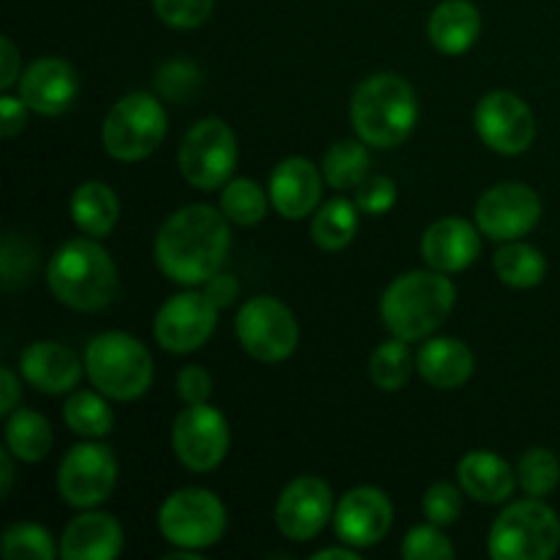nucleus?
<instances>
[{
	"mask_svg": "<svg viewBox=\"0 0 560 560\" xmlns=\"http://www.w3.org/2000/svg\"><path fill=\"white\" fill-rule=\"evenodd\" d=\"M230 219L206 202L175 211L153 244L159 271L173 282L195 288L222 271L230 252Z\"/></svg>",
	"mask_w": 560,
	"mask_h": 560,
	"instance_id": "f257e3e1",
	"label": "nucleus"
},
{
	"mask_svg": "<svg viewBox=\"0 0 560 560\" xmlns=\"http://www.w3.org/2000/svg\"><path fill=\"white\" fill-rule=\"evenodd\" d=\"M457 290L443 271H408L394 279L381 299L383 326L392 337L419 342L432 337L454 310Z\"/></svg>",
	"mask_w": 560,
	"mask_h": 560,
	"instance_id": "f03ea898",
	"label": "nucleus"
},
{
	"mask_svg": "<svg viewBox=\"0 0 560 560\" xmlns=\"http://www.w3.org/2000/svg\"><path fill=\"white\" fill-rule=\"evenodd\" d=\"M55 299L77 312H98L118 293V268L98 238H71L47 262Z\"/></svg>",
	"mask_w": 560,
	"mask_h": 560,
	"instance_id": "7ed1b4c3",
	"label": "nucleus"
},
{
	"mask_svg": "<svg viewBox=\"0 0 560 560\" xmlns=\"http://www.w3.org/2000/svg\"><path fill=\"white\" fill-rule=\"evenodd\" d=\"M350 120L361 142L372 148H397L413 135L419 124L416 91L392 71L372 74L355 88Z\"/></svg>",
	"mask_w": 560,
	"mask_h": 560,
	"instance_id": "20e7f679",
	"label": "nucleus"
},
{
	"mask_svg": "<svg viewBox=\"0 0 560 560\" xmlns=\"http://www.w3.org/2000/svg\"><path fill=\"white\" fill-rule=\"evenodd\" d=\"M85 372L96 392L115 402L142 397L153 383V359L145 345L124 331H104L85 348Z\"/></svg>",
	"mask_w": 560,
	"mask_h": 560,
	"instance_id": "39448f33",
	"label": "nucleus"
},
{
	"mask_svg": "<svg viewBox=\"0 0 560 560\" xmlns=\"http://www.w3.org/2000/svg\"><path fill=\"white\" fill-rule=\"evenodd\" d=\"M495 560H550L560 550V517L541 498L512 503L490 528Z\"/></svg>",
	"mask_w": 560,
	"mask_h": 560,
	"instance_id": "423d86ee",
	"label": "nucleus"
},
{
	"mask_svg": "<svg viewBox=\"0 0 560 560\" xmlns=\"http://www.w3.org/2000/svg\"><path fill=\"white\" fill-rule=\"evenodd\" d=\"M167 135V113L162 102L145 91L126 93L113 104L102 124V145L118 162H142L162 145Z\"/></svg>",
	"mask_w": 560,
	"mask_h": 560,
	"instance_id": "0eeeda50",
	"label": "nucleus"
},
{
	"mask_svg": "<svg viewBox=\"0 0 560 560\" xmlns=\"http://www.w3.org/2000/svg\"><path fill=\"white\" fill-rule=\"evenodd\" d=\"M224 528H228L224 503L202 487L173 492L159 509V530L170 545L180 550H208L222 539Z\"/></svg>",
	"mask_w": 560,
	"mask_h": 560,
	"instance_id": "6e6552de",
	"label": "nucleus"
},
{
	"mask_svg": "<svg viewBox=\"0 0 560 560\" xmlns=\"http://www.w3.org/2000/svg\"><path fill=\"white\" fill-rule=\"evenodd\" d=\"M238 164V140L224 120L206 118L191 126L178 148V167L195 189L224 186Z\"/></svg>",
	"mask_w": 560,
	"mask_h": 560,
	"instance_id": "1a4fd4ad",
	"label": "nucleus"
},
{
	"mask_svg": "<svg viewBox=\"0 0 560 560\" xmlns=\"http://www.w3.org/2000/svg\"><path fill=\"white\" fill-rule=\"evenodd\" d=\"M235 337L252 359L279 364L299 348V323L279 299L255 295L235 315Z\"/></svg>",
	"mask_w": 560,
	"mask_h": 560,
	"instance_id": "9d476101",
	"label": "nucleus"
},
{
	"mask_svg": "<svg viewBox=\"0 0 560 560\" xmlns=\"http://www.w3.org/2000/svg\"><path fill=\"white\" fill-rule=\"evenodd\" d=\"M118 481V463L104 443L88 438L66 452L58 468V492L69 506L93 509L107 501Z\"/></svg>",
	"mask_w": 560,
	"mask_h": 560,
	"instance_id": "9b49d317",
	"label": "nucleus"
},
{
	"mask_svg": "<svg viewBox=\"0 0 560 560\" xmlns=\"http://www.w3.org/2000/svg\"><path fill=\"white\" fill-rule=\"evenodd\" d=\"M173 452L180 465L195 474L219 468L228 457L230 427L213 405H186L173 421Z\"/></svg>",
	"mask_w": 560,
	"mask_h": 560,
	"instance_id": "f8f14e48",
	"label": "nucleus"
},
{
	"mask_svg": "<svg viewBox=\"0 0 560 560\" xmlns=\"http://www.w3.org/2000/svg\"><path fill=\"white\" fill-rule=\"evenodd\" d=\"M476 135L490 151L503 156L525 153L536 140V118L528 104L509 91H492L476 104Z\"/></svg>",
	"mask_w": 560,
	"mask_h": 560,
	"instance_id": "ddd939ff",
	"label": "nucleus"
},
{
	"mask_svg": "<svg viewBox=\"0 0 560 560\" xmlns=\"http://www.w3.org/2000/svg\"><path fill=\"white\" fill-rule=\"evenodd\" d=\"M217 315L219 306L206 293L186 290V293L173 295L159 310L153 320V337L167 353H195L217 331Z\"/></svg>",
	"mask_w": 560,
	"mask_h": 560,
	"instance_id": "4468645a",
	"label": "nucleus"
},
{
	"mask_svg": "<svg viewBox=\"0 0 560 560\" xmlns=\"http://www.w3.org/2000/svg\"><path fill=\"white\" fill-rule=\"evenodd\" d=\"M476 228L492 241H520L539 224L541 200L525 184H498L476 202Z\"/></svg>",
	"mask_w": 560,
	"mask_h": 560,
	"instance_id": "2eb2a0df",
	"label": "nucleus"
},
{
	"mask_svg": "<svg viewBox=\"0 0 560 560\" xmlns=\"http://www.w3.org/2000/svg\"><path fill=\"white\" fill-rule=\"evenodd\" d=\"M334 517V495L320 476H299L279 492L273 520L284 539L312 541Z\"/></svg>",
	"mask_w": 560,
	"mask_h": 560,
	"instance_id": "dca6fc26",
	"label": "nucleus"
},
{
	"mask_svg": "<svg viewBox=\"0 0 560 560\" xmlns=\"http://www.w3.org/2000/svg\"><path fill=\"white\" fill-rule=\"evenodd\" d=\"M394 523V506L377 487H355L345 492L334 512V534L342 545L366 550L386 539Z\"/></svg>",
	"mask_w": 560,
	"mask_h": 560,
	"instance_id": "f3484780",
	"label": "nucleus"
},
{
	"mask_svg": "<svg viewBox=\"0 0 560 560\" xmlns=\"http://www.w3.org/2000/svg\"><path fill=\"white\" fill-rule=\"evenodd\" d=\"M77 96H80V74L66 60L38 58L22 71L20 98L31 107V113L55 118L69 113Z\"/></svg>",
	"mask_w": 560,
	"mask_h": 560,
	"instance_id": "a211bd4d",
	"label": "nucleus"
},
{
	"mask_svg": "<svg viewBox=\"0 0 560 560\" xmlns=\"http://www.w3.org/2000/svg\"><path fill=\"white\" fill-rule=\"evenodd\" d=\"M323 170H317L310 159L290 156L273 167L268 180V197L279 217L306 219L320 208L323 197Z\"/></svg>",
	"mask_w": 560,
	"mask_h": 560,
	"instance_id": "6ab92c4d",
	"label": "nucleus"
},
{
	"mask_svg": "<svg viewBox=\"0 0 560 560\" xmlns=\"http://www.w3.org/2000/svg\"><path fill=\"white\" fill-rule=\"evenodd\" d=\"M481 230L465 219L446 217L430 224L421 238V255L427 266L443 273H459L474 266L481 252Z\"/></svg>",
	"mask_w": 560,
	"mask_h": 560,
	"instance_id": "aec40b11",
	"label": "nucleus"
},
{
	"mask_svg": "<svg viewBox=\"0 0 560 560\" xmlns=\"http://www.w3.org/2000/svg\"><path fill=\"white\" fill-rule=\"evenodd\" d=\"M85 361L60 342H31L20 355V372L36 392L66 394L80 383Z\"/></svg>",
	"mask_w": 560,
	"mask_h": 560,
	"instance_id": "412c9836",
	"label": "nucleus"
},
{
	"mask_svg": "<svg viewBox=\"0 0 560 560\" xmlns=\"http://www.w3.org/2000/svg\"><path fill=\"white\" fill-rule=\"evenodd\" d=\"M124 550V528L113 514L85 512L71 520L60 536V558L113 560Z\"/></svg>",
	"mask_w": 560,
	"mask_h": 560,
	"instance_id": "4be33fe9",
	"label": "nucleus"
},
{
	"mask_svg": "<svg viewBox=\"0 0 560 560\" xmlns=\"http://www.w3.org/2000/svg\"><path fill=\"white\" fill-rule=\"evenodd\" d=\"M457 479L465 495L479 503H503L514 495L517 470L495 452H468L457 465Z\"/></svg>",
	"mask_w": 560,
	"mask_h": 560,
	"instance_id": "5701e85b",
	"label": "nucleus"
},
{
	"mask_svg": "<svg viewBox=\"0 0 560 560\" xmlns=\"http://www.w3.org/2000/svg\"><path fill=\"white\" fill-rule=\"evenodd\" d=\"M416 370L430 386L452 392V388L465 386L474 375V353L463 339L435 337L421 345L416 353Z\"/></svg>",
	"mask_w": 560,
	"mask_h": 560,
	"instance_id": "b1692460",
	"label": "nucleus"
},
{
	"mask_svg": "<svg viewBox=\"0 0 560 560\" xmlns=\"http://www.w3.org/2000/svg\"><path fill=\"white\" fill-rule=\"evenodd\" d=\"M481 33V14L470 0H443L427 22L430 44L443 55H463Z\"/></svg>",
	"mask_w": 560,
	"mask_h": 560,
	"instance_id": "393cba45",
	"label": "nucleus"
},
{
	"mask_svg": "<svg viewBox=\"0 0 560 560\" xmlns=\"http://www.w3.org/2000/svg\"><path fill=\"white\" fill-rule=\"evenodd\" d=\"M120 217L118 195L102 180H85L71 195V219L91 238H107Z\"/></svg>",
	"mask_w": 560,
	"mask_h": 560,
	"instance_id": "a878e982",
	"label": "nucleus"
},
{
	"mask_svg": "<svg viewBox=\"0 0 560 560\" xmlns=\"http://www.w3.org/2000/svg\"><path fill=\"white\" fill-rule=\"evenodd\" d=\"M5 448L22 463H42L52 448V427L36 410L16 408L5 421Z\"/></svg>",
	"mask_w": 560,
	"mask_h": 560,
	"instance_id": "bb28decb",
	"label": "nucleus"
},
{
	"mask_svg": "<svg viewBox=\"0 0 560 560\" xmlns=\"http://www.w3.org/2000/svg\"><path fill=\"white\" fill-rule=\"evenodd\" d=\"M359 211L361 208L355 206V200H345V197H334V200L323 202L315 217H312V238H315V244L326 252H342L355 238Z\"/></svg>",
	"mask_w": 560,
	"mask_h": 560,
	"instance_id": "cd10ccee",
	"label": "nucleus"
},
{
	"mask_svg": "<svg viewBox=\"0 0 560 560\" xmlns=\"http://www.w3.org/2000/svg\"><path fill=\"white\" fill-rule=\"evenodd\" d=\"M495 266L498 279L509 288L528 290L536 284L545 282L547 277V260L536 246L523 244V241H506L501 249L495 252Z\"/></svg>",
	"mask_w": 560,
	"mask_h": 560,
	"instance_id": "c85d7f7f",
	"label": "nucleus"
},
{
	"mask_svg": "<svg viewBox=\"0 0 560 560\" xmlns=\"http://www.w3.org/2000/svg\"><path fill=\"white\" fill-rule=\"evenodd\" d=\"M323 178L331 189H355L370 175V151L366 142L342 140L331 145L323 156Z\"/></svg>",
	"mask_w": 560,
	"mask_h": 560,
	"instance_id": "c756f323",
	"label": "nucleus"
},
{
	"mask_svg": "<svg viewBox=\"0 0 560 560\" xmlns=\"http://www.w3.org/2000/svg\"><path fill=\"white\" fill-rule=\"evenodd\" d=\"M413 370V350L399 337H392L388 342L377 345L370 359V377L381 392H399L402 386H408Z\"/></svg>",
	"mask_w": 560,
	"mask_h": 560,
	"instance_id": "7c9ffc66",
	"label": "nucleus"
},
{
	"mask_svg": "<svg viewBox=\"0 0 560 560\" xmlns=\"http://www.w3.org/2000/svg\"><path fill=\"white\" fill-rule=\"evenodd\" d=\"M63 421L74 435L96 441V438L109 435L115 419L102 392H77L66 399Z\"/></svg>",
	"mask_w": 560,
	"mask_h": 560,
	"instance_id": "2f4dec72",
	"label": "nucleus"
},
{
	"mask_svg": "<svg viewBox=\"0 0 560 560\" xmlns=\"http://www.w3.org/2000/svg\"><path fill=\"white\" fill-rule=\"evenodd\" d=\"M268 200L271 197L262 191V186L252 178H235L228 180L219 197V208H222L224 217L233 224L241 228H255L266 219L268 213Z\"/></svg>",
	"mask_w": 560,
	"mask_h": 560,
	"instance_id": "473e14b6",
	"label": "nucleus"
},
{
	"mask_svg": "<svg viewBox=\"0 0 560 560\" xmlns=\"http://www.w3.org/2000/svg\"><path fill=\"white\" fill-rule=\"evenodd\" d=\"M517 487L528 498H547L560 485V463L550 448H530L517 463Z\"/></svg>",
	"mask_w": 560,
	"mask_h": 560,
	"instance_id": "72a5a7b5",
	"label": "nucleus"
},
{
	"mask_svg": "<svg viewBox=\"0 0 560 560\" xmlns=\"http://www.w3.org/2000/svg\"><path fill=\"white\" fill-rule=\"evenodd\" d=\"M60 547L47 528L36 523H16L3 534V558L9 560H55Z\"/></svg>",
	"mask_w": 560,
	"mask_h": 560,
	"instance_id": "f704fd0d",
	"label": "nucleus"
},
{
	"mask_svg": "<svg viewBox=\"0 0 560 560\" xmlns=\"http://www.w3.org/2000/svg\"><path fill=\"white\" fill-rule=\"evenodd\" d=\"M156 93L173 104H186L200 93L202 71L189 60H167L156 71Z\"/></svg>",
	"mask_w": 560,
	"mask_h": 560,
	"instance_id": "c9c22d12",
	"label": "nucleus"
},
{
	"mask_svg": "<svg viewBox=\"0 0 560 560\" xmlns=\"http://www.w3.org/2000/svg\"><path fill=\"white\" fill-rule=\"evenodd\" d=\"M38 257L36 249L27 238L9 233L3 238V249H0V271H3V288L14 290L20 284L31 282V277L36 273Z\"/></svg>",
	"mask_w": 560,
	"mask_h": 560,
	"instance_id": "e433bc0d",
	"label": "nucleus"
},
{
	"mask_svg": "<svg viewBox=\"0 0 560 560\" xmlns=\"http://www.w3.org/2000/svg\"><path fill=\"white\" fill-rule=\"evenodd\" d=\"M402 558L405 560H452L454 545L443 534L441 525H416L402 539Z\"/></svg>",
	"mask_w": 560,
	"mask_h": 560,
	"instance_id": "4c0bfd02",
	"label": "nucleus"
},
{
	"mask_svg": "<svg viewBox=\"0 0 560 560\" xmlns=\"http://www.w3.org/2000/svg\"><path fill=\"white\" fill-rule=\"evenodd\" d=\"M151 3L164 25L175 31H191L211 16L217 0H151Z\"/></svg>",
	"mask_w": 560,
	"mask_h": 560,
	"instance_id": "58836bf2",
	"label": "nucleus"
},
{
	"mask_svg": "<svg viewBox=\"0 0 560 560\" xmlns=\"http://www.w3.org/2000/svg\"><path fill=\"white\" fill-rule=\"evenodd\" d=\"M424 517L430 520V523L441 525V528H446V525H454L457 523V517L463 514V495H459V490L454 485H448V481H438V485H432L430 490L424 492Z\"/></svg>",
	"mask_w": 560,
	"mask_h": 560,
	"instance_id": "ea45409f",
	"label": "nucleus"
},
{
	"mask_svg": "<svg viewBox=\"0 0 560 560\" xmlns=\"http://www.w3.org/2000/svg\"><path fill=\"white\" fill-rule=\"evenodd\" d=\"M397 202V184L386 175H366L359 186H355V206L372 217H383Z\"/></svg>",
	"mask_w": 560,
	"mask_h": 560,
	"instance_id": "a19ab883",
	"label": "nucleus"
},
{
	"mask_svg": "<svg viewBox=\"0 0 560 560\" xmlns=\"http://www.w3.org/2000/svg\"><path fill=\"white\" fill-rule=\"evenodd\" d=\"M178 397L184 399V405H202L211 399L213 392V381L208 375V370L202 366L189 364L178 372Z\"/></svg>",
	"mask_w": 560,
	"mask_h": 560,
	"instance_id": "79ce46f5",
	"label": "nucleus"
},
{
	"mask_svg": "<svg viewBox=\"0 0 560 560\" xmlns=\"http://www.w3.org/2000/svg\"><path fill=\"white\" fill-rule=\"evenodd\" d=\"M202 293H206L208 299H211L213 304L219 306V310H228V306L233 304L235 299H238L241 284H238V279L233 277V273L219 271V273H213L211 279H208L206 290H202Z\"/></svg>",
	"mask_w": 560,
	"mask_h": 560,
	"instance_id": "37998d69",
	"label": "nucleus"
},
{
	"mask_svg": "<svg viewBox=\"0 0 560 560\" xmlns=\"http://www.w3.org/2000/svg\"><path fill=\"white\" fill-rule=\"evenodd\" d=\"M27 109H31V107H27L22 98L9 96V93L0 98V129H3L5 137H14V135H20L22 129H25Z\"/></svg>",
	"mask_w": 560,
	"mask_h": 560,
	"instance_id": "c03bdc74",
	"label": "nucleus"
},
{
	"mask_svg": "<svg viewBox=\"0 0 560 560\" xmlns=\"http://www.w3.org/2000/svg\"><path fill=\"white\" fill-rule=\"evenodd\" d=\"M0 392H3V397H0V413L9 419L16 410V405H20V381H16V375L9 366L0 370Z\"/></svg>",
	"mask_w": 560,
	"mask_h": 560,
	"instance_id": "a18cd8bd",
	"label": "nucleus"
},
{
	"mask_svg": "<svg viewBox=\"0 0 560 560\" xmlns=\"http://www.w3.org/2000/svg\"><path fill=\"white\" fill-rule=\"evenodd\" d=\"M0 47H3V74H0V88L9 91L16 80H20V52H16L14 42L9 36L0 38Z\"/></svg>",
	"mask_w": 560,
	"mask_h": 560,
	"instance_id": "49530a36",
	"label": "nucleus"
},
{
	"mask_svg": "<svg viewBox=\"0 0 560 560\" xmlns=\"http://www.w3.org/2000/svg\"><path fill=\"white\" fill-rule=\"evenodd\" d=\"M0 470H3V474H0V495L3 498H9V492H11V487H14V454L9 452V448H5V452H0Z\"/></svg>",
	"mask_w": 560,
	"mask_h": 560,
	"instance_id": "de8ad7c7",
	"label": "nucleus"
},
{
	"mask_svg": "<svg viewBox=\"0 0 560 560\" xmlns=\"http://www.w3.org/2000/svg\"><path fill=\"white\" fill-rule=\"evenodd\" d=\"M312 560H359V550L355 547H326V550L315 552Z\"/></svg>",
	"mask_w": 560,
	"mask_h": 560,
	"instance_id": "09e8293b",
	"label": "nucleus"
}]
</instances>
